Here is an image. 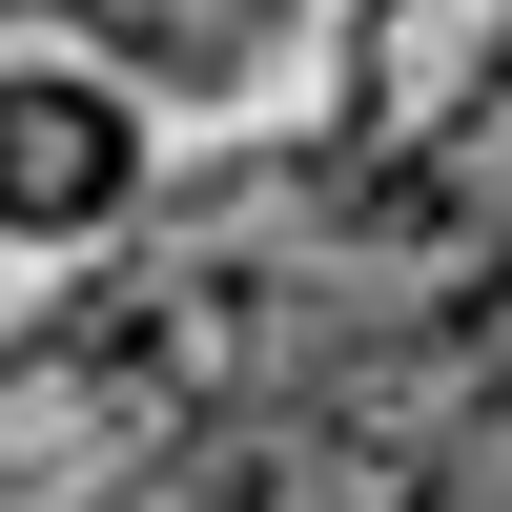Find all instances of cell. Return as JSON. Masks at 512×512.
Returning <instances> with one entry per match:
<instances>
[{"instance_id":"obj_4","label":"cell","mask_w":512,"mask_h":512,"mask_svg":"<svg viewBox=\"0 0 512 512\" xmlns=\"http://www.w3.org/2000/svg\"><path fill=\"white\" fill-rule=\"evenodd\" d=\"M0 21H21V0H0Z\"/></svg>"},{"instance_id":"obj_2","label":"cell","mask_w":512,"mask_h":512,"mask_svg":"<svg viewBox=\"0 0 512 512\" xmlns=\"http://www.w3.org/2000/svg\"><path fill=\"white\" fill-rule=\"evenodd\" d=\"M144 205V82L123 62H0V226L21 246H103Z\"/></svg>"},{"instance_id":"obj_1","label":"cell","mask_w":512,"mask_h":512,"mask_svg":"<svg viewBox=\"0 0 512 512\" xmlns=\"http://www.w3.org/2000/svg\"><path fill=\"white\" fill-rule=\"evenodd\" d=\"M512 103V0H369L328 82V164H451Z\"/></svg>"},{"instance_id":"obj_3","label":"cell","mask_w":512,"mask_h":512,"mask_svg":"<svg viewBox=\"0 0 512 512\" xmlns=\"http://www.w3.org/2000/svg\"><path fill=\"white\" fill-rule=\"evenodd\" d=\"M41 41H82V62H123L144 103H246L267 82V41L308 21V0H21Z\"/></svg>"}]
</instances>
